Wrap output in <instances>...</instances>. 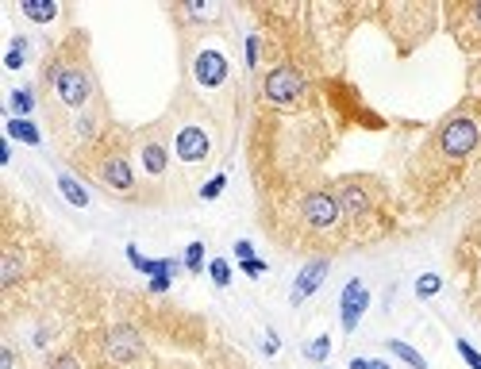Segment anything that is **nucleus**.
<instances>
[{"label":"nucleus","mask_w":481,"mask_h":369,"mask_svg":"<svg viewBox=\"0 0 481 369\" xmlns=\"http://www.w3.org/2000/svg\"><path fill=\"white\" fill-rule=\"evenodd\" d=\"M477 123L470 116H454L451 123L443 127V135H439V150L447 154V158H466V154H474L477 146Z\"/></svg>","instance_id":"nucleus-1"},{"label":"nucleus","mask_w":481,"mask_h":369,"mask_svg":"<svg viewBox=\"0 0 481 369\" xmlns=\"http://www.w3.org/2000/svg\"><path fill=\"white\" fill-rule=\"evenodd\" d=\"M266 101L277 104V108H285V104H293L300 93H304V77H300L293 65H277V70L266 73V85H262Z\"/></svg>","instance_id":"nucleus-2"},{"label":"nucleus","mask_w":481,"mask_h":369,"mask_svg":"<svg viewBox=\"0 0 481 369\" xmlns=\"http://www.w3.org/2000/svg\"><path fill=\"white\" fill-rule=\"evenodd\" d=\"M51 85H54V93H58V101L70 104V108H81V104L89 101V93H93L89 77L81 70H73V65H58V70H51Z\"/></svg>","instance_id":"nucleus-3"},{"label":"nucleus","mask_w":481,"mask_h":369,"mask_svg":"<svg viewBox=\"0 0 481 369\" xmlns=\"http://www.w3.org/2000/svg\"><path fill=\"white\" fill-rule=\"evenodd\" d=\"M300 212H304L308 227H316V231H328V227H335L339 216H343V208H339V196H331V193H308L304 204H300Z\"/></svg>","instance_id":"nucleus-4"},{"label":"nucleus","mask_w":481,"mask_h":369,"mask_svg":"<svg viewBox=\"0 0 481 369\" xmlns=\"http://www.w3.org/2000/svg\"><path fill=\"white\" fill-rule=\"evenodd\" d=\"M366 308H370V289H366L358 277H350L343 297H339V323H343V331L350 335L358 327V319L366 316Z\"/></svg>","instance_id":"nucleus-5"},{"label":"nucleus","mask_w":481,"mask_h":369,"mask_svg":"<svg viewBox=\"0 0 481 369\" xmlns=\"http://www.w3.org/2000/svg\"><path fill=\"white\" fill-rule=\"evenodd\" d=\"M104 350H108V362L127 365L143 354V339H139L135 327H112L108 339H104Z\"/></svg>","instance_id":"nucleus-6"},{"label":"nucleus","mask_w":481,"mask_h":369,"mask_svg":"<svg viewBox=\"0 0 481 369\" xmlns=\"http://www.w3.org/2000/svg\"><path fill=\"white\" fill-rule=\"evenodd\" d=\"M328 269H331V261L328 258H316V261H308L304 269L297 273V285H293V308H300L308 297H316V289L323 285V277H328Z\"/></svg>","instance_id":"nucleus-7"},{"label":"nucleus","mask_w":481,"mask_h":369,"mask_svg":"<svg viewBox=\"0 0 481 369\" xmlns=\"http://www.w3.org/2000/svg\"><path fill=\"white\" fill-rule=\"evenodd\" d=\"M193 73H197V81L205 89H216L227 81V58L219 51H205L197 62H193Z\"/></svg>","instance_id":"nucleus-8"},{"label":"nucleus","mask_w":481,"mask_h":369,"mask_svg":"<svg viewBox=\"0 0 481 369\" xmlns=\"http://www.w3.org/2000/svg\"><path fill=\"white\" fill-rule=\"evenodd\" d=\"M177 158L181 162H205L208 158V135L200 127H181L177 131Z\"/></svg>","instance_id":"nucleus-9"},{"label":"nucleus","mask_w":481,"mask_h":369,"mask_svg":"<svg viewBox=\"0 0 481 369\" xmlns=\"http://www.w3.org/2000/svg\"><path fill=\"white\" fill-rule=\"evenodd\" d=\"M101 177H104V185H112L116 193H127V188L135 185L132 166H127V158H124V154H112V158L101 166Z\"/></svg>","instance_id":"nucleus-10"},{"label":"nucleus","mask_w":481,"mask_h":369,"mask_svg":"<svg viewBox=\"0 0 481 369\" xmlns=\"http://www.w3.org/2000/svg\"><path fill=\"white\" fill-rule=\"evenodd\" d=\"M339 208H343V216H366L370 212V196H366L362 185H343L339 188Z\"/></svg>","instance_id":"nucleus-11"},{"label":"nucleus","mask_w":481,"mask_h":369,"mask_svg":"<svg viewBox=\"0 0 481 369\" xmlns=\"http://www.w3.org/2000/svg\"><path fill=\"white\" fill-rule=\"evenodd\" d=\"M8 138H20V143H27V146H39L43 143V135H39V127L31 119H20V116H8Z\"/></svg>","instance_id":"nucleus-12"},{"label":"nucleus","mask_w":481,"mask_h":369,"mask_svg":"<svg viewBox=\"0 0 481 369\" xmlns=\"http://www.w3.org/2000/svg\"><path fill=\"white\" fill-rule=\"evenodd\" d=\"M20 8L31 23H51L54 15H58V4H54V0H23Z\"/></svg>","instance_id":"nucleus-13"},{"label":"nucleus","mask_w":481,"mask_h":369,"mask_svg":"<svg viewBox=\"0 0 481 369\" xmlns=\"http://www.w3.org/2000/svg\"><path fill=\"white\" fill-rule=\"evenodd\" d=\"M58 193L66 196V200L73 204V208H89V193H85V188H81V181H77V177L62 174V177H58Z\"/></svg>","instance_id":"nucleus-14"},{"label":"nucleus","mask_w":481,"mask_h":369,"mask_svg":"<svg viewBox=\"0 0 481 369\" xmlns=\"http://www.w3.org/2000/svg\"><path fill=\"white\" fill-rule=\"evenodd\" d=\"M8 112L20 119H27L31 112H35V93L31 89H12V96H8Z\"/></svg>","instance_id":"nucleus-15"},{"label":"nucleus","mask_w":481,"mask_h":369,"mask_svg":"<svg viewBox=\"0 0 481 369\" xmlns=\"http://www.w3.org/2000/svg\"><path fill=\"white\" fill-rule=\"evenodd\" d=\"M385 347H389V354H397L404 365H412V369H428L423 354H420V350H412L409 342H401V339H385Z\"/></svg>","instance_id":"nucleus-16"},{"label":"nucleus","mask_w":481,"mask_h":369,"mask_svg":"<svg viewBox=\"0 0 481 369\" xmlns=\"http://www.w3.org/2000/svg\"><path fill=\"white\" fill-rule=\"evenodd\" d=\"M166 146H158V143H146L143 146V166H146V174H154V177H158V174H166Z\"/></svg>","instance_id":"nucleus-17"},{"label":"nucleus","mask_w":481,"mask_h":369,"mask_svg":"<svg viewBox=\"0 0 481 369\" xmlns=\"http://www.w3.org/2000/svg\"><path fill=\"white\" fill-rule=\"evenodd\" d=\"M27 39H23V35H15L12 39V46H8V54H4V65H8V70H23V62H27Z\"/></svg>","instance_id":"nucleus-18"},{"label":"nucleus","mask_w":481,"mask_h":369,"mask_svg":"<svg viewBox=\"0 0 481 369\" xmlns=\"http://www.w3.org/2000/svg\"><path fill=\"white\" fill-rule=\"evenodd\" d=\"M0 281H4V289L20 281V254H15V250H4V261H0Z\"/></svg>","instance_id":"nucleus-19"},{"label":"nucleus","mask_w":481,"mask_h":369,"mask_svg":"<svg viewBox=\"0 0 481 369\" xmlns=\"http://www.w3.org/2000/svg\"><path fill=\"white\" fill-rule=\"evenodd\" d=\"M328 354H331V339H328V335H316L312 342H304V358H308V362H328Z\"/></svg>","instance_id":"nucleus-20"},{"label":"nucleus","mask_w":481,"mask_h":369,"mask_svg":"<svg viewBox=\"0 0 481 369\" xmlns=\"http://www.w3.org/2000/svg\"><path fill=\"white\" fill-rule=\"evenodd\" d=\"M439 289H443V277H439V273H420V277H416V297H420V300H431Z\"/></svg>","instance_id":"nucleus-21"},{"label":"nucleus","mask_w":481,"mask_h":369,"mask_svg":"<svg viewBox=\"0 0 481 369\" xmlns=\"http://www.w3.org/2000/svg\"><path fill=\"white\" fill-rule=\"evenodd\" d=\"M185 269H189V273H200V269H205V242L185 246Z\"/></svg>","instance_id":"nucleus-22"},{"label":"nucleus","mask_w":481,"mask_h":369,"mask_svg":"<svg viewBox=\"0 0 481 369\" xmlns=\"http://www.w3.org/2000/svg\"><path fill=\"white\" fill-rule=\"evenodd\" d=\"M208 277L216 281V289H227V285H231V266H227L224 258L208 261Z\"/></svg>","instance_id":"nucleus-23"},{"label":"nucleus","mask_w":481,"mask_h":369,"mask_svg":"<svg viewBox=\"0 0 481 369\" xmlns=\"http://www.w3.org/2000/svg\"><path fill=\"white\" fill-rule=\"evenodd\" d=\"M224 185H227V177L224 174H216V177H208L205 185H200V200H216L219 193H224Z\"/></svg>","instance_id":"nucleus-24"},{"label":"nucleus","mask_w":481,"mask_h":369,"mask_svg":"<svg viewBox=\"0 0 481 369\" xmlns=\"http://www.w3.org/2000/svg\"><path fill=\"white\" fill-rule=\"evenodd\" d=\"M454 347H458V354H462V362H466L470 369H481V354H477V350H474V347H470V342H466V339H458V342H454Z\"/></svg>","instance_id":"nucleus-25"},{"label":"nucleus","mask_w":481,"mask_h":369,"mask_svg":"<svg viewBox=\"0 0 481 369\" xmlns=\"http://www.w3.org/2000/svg\"><path fill=\"white\" fill-rule=\"evenodd\" d=\"M239 266H243V273H247V277H262V273H266V261H262V258L239 261Z\"/></svg>","instance_id":"nucleus-26"},{"label":"nucleus","mask_w":481,"mask_h":369,"mask_svg":"<svg viewBox=\"0 0 481 369\" xmlns=\"http://www.w3.org/2000/svg\"><path fill=\"white\" fill-rule=\"evenodd\" d=\"M258 46H262V43H258V35H247V65H250V70L258 65Z\"/></svg>","instance_id":"nucleus-27"},{"label":"nucleus","mask_w":481,"mask_h":369,"mask_svg":"<svg viewBox=\"0 0 481 369\" xmlns=\"http://www.w3.org/2000/svg\"><path fill=\"white\" fill-rule=\"evenodd\" d=\"M235 258H239V261H250V258H255V246H250L247 239H239V242H235Z\"/></svg>","instance_id":"nucleus-28"},{"label":"nucleus","mask_w":481,"mask_h":369,"mask_svg":"<svg viewBox=\"0 0 481 369\" xmlns=\"http://www.w3.org/2000/svg\"><path fill=\"white\" fill-rule=\"evenodd\" d=\"M51 369H81V365H77V358H73V354H62V358H54V362H51Z\"/></svg>","instance_id":"nucleus-29"},{"label":"nucleus","mask_w":481,"mask_h":369,"mask_svg":"<svg viewBox=\"0 0 481 369\" xmlns=\"http://www.w3.org/2000/svg\"><path fill=\"white\" fill-rule=\"evenodd\" d=\"M277 347H281V339H277V331H266V342H262V350H266V354H277Z\"/></svg>","instance_id":"nucleus-30"},{"label":"nucleus","mask_w":481,"mask_h":369,"mask_svg":"<svg viewBox=\"0 0 481 369\" xmlns=\"http://www.w3.org/2000/svg\"><path fill=\"white\" fill-rule=\"evenodd\" d=\"M169 285H174V277H154V281H150V292H166Z\"/></svg>","instance_id":"nucleus-31"},{"label":"nucleus","mask_w":481,"mask_h":369,"mask_svg":"<svg viewBox=\"0 0 481 369\" xmlns=\"http://www.w3.org/2000/svg\"><path fill=\"white\" fill-rule=\"evenodd\" d=\"M12 362H15V354H12V350H0V369H12Z\"/></svg>","instance_id":"nucleus-32"},{"label":"nucleus","mask_w":481,"mask_h":369,"mask_svg":"<svg viewBox=\"0 0 481 369\" xmlns=\"http://www.w3.org/2000/svg\"><path fill=\"white\" fill-rule=\"evenodd\" d=\"M185 12H189V15H212V8H205V4H185Z\"/></svg>","instance_id":"nucleus-33"},{"label":"nucleus","mask_w":481,"mask_h":369,"mask_svg":"<svg viewBox=\"0 0 481 369\" xmlns=\"http://www.w3.org/2000/svg\"><path fill=\"white\" fill-rule=\"evenodd\" d=\"M8 158H12V146L0 143V166H8Z\"/></svg>","instance_id":"nucleus-34"},{"label":"nucleus","mask_w":481,"mask_h":369,"mask_svg":"<svg viewBox=\"0 0 481 369\" xmlns=\"http://www.w3.org/2000/svg\"><path fill=\"white\" fill-rule=\"evenodd\" d=\"M366 362H370V358H350V369H366Z\"/></svg>","instance_id":"nucleus-35"},{"label":"nucleus","mask_w":481,"mask_h":369,"mask_svg":"<svg viewBox=\"0 0 481 369\" xmlns=\"http://www.w3.org/2000/svg\"><path fill=\"white\" fill-rule=\"evenodd\" d=\"M366 369H389L385 362H373V358H370V362H366Z\"/></svg>","instance_id":"nucleus-36"},{"label":"nucleus","mask_w":481,"mask_h":369,"mask_svg":"<svg viewBox=\"0 0 481 369\" xmlns=\"http://www.w3.org/2000/svg\"><path fill=\"white\" fill-rule=\"evenodd\" d=\"M474 15H477V20H481V4H474Z\"/></svg>","instance_id":"nucleus-37"}]
</instances>
